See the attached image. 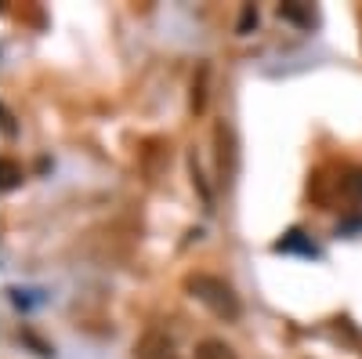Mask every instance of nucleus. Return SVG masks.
<instances>
[{
  "label": "nucleus",
  "instance_id": "f257e3e1",
  "mask_svg": "<svg viewBox=\"0 0 362 359\" xmlns=\"http://www.w3.org/2000/svg\"><path fill=\"white\" fill-rule=\"evenodd\" d=\"M189 290H192L196 302H203L210 312L221 316V319H239V312H243V305H239V294H235L232 283H225L221 276L199 273V276L189 280Z\"/></svg>",
  "mask_w": 362,
  "mask_h": 359
},
{
  "label": "nucleus",
  "instance_id": "f03ea898",
  "mask_svg": "<svg viewBox=\"0 0 362 359\" xmlns=\"http://www.w3.org/2000/svg\"><path fill=\"white\" fill-rule=\"evenodd\" d=\"M279 18H283V22H293L297 29L319 25V11H315L312 4H300V0H286V4H279Z\"/></svg>",
  "mask_w": 362,
  "mask_h": 359
},
{
  "label": "nucleus",
  "instance_id": "7ed1b4c3",
  "mask_svg": "<svg viewBox=\"0 0 362 359\" xmlns=\"http://www.w3.org/2000/svg\"><path fill=\"white\" fill-rule=\"evenodd\" d=\"M276 251L279 254H305V258H319V247L312 244V239L300 232V229H290L279 244H276Z\"/></svg>",
  "mask_w": 362,
  "mask_h": 359
},
{
  "label": "nucleus",
  "instance_id": "20e7f679",
  "mask_svg": "<svg viewBox=\"0 0 362 359\" xmlns=\"http://www.w3.org/2000/svg\"><path fill=\"white\" fill-rule=\"evenodd\" d=\"M196 359H235V352L225 341H203L196 348Z\"/></svg>",
  "mask_w": 362,
  "mask_h": 359
},
{
  "label": "nucleus",
  "instance_id": "39448f33",
  "mask_svg": "<svg viewBox=\"0 0 362 359\" xmlns=\"http://www.w3.org/2000/svg\"><path fill=\"white\" fill-rule=\"evenodd\" d=\"M18 182H22V167H18L15 160L4 156V160H0V189L8 193V189H15Z\"/></svg>",
  "mask_w": 362,
  "mask_h": 359
},
{
  "label": "nucleus",
  "instance_id": "423d86ee",
  "mask_svg": "<svg viewBox=\"0 0 362 359\" xmlns=\"http://www.w3.org/2000/svg\"><path fill=\"white\" fill-rule=\"evenodd\" d=\"M33 294H40V290H22V287H15V290H11V302H15L18 309H33V305L44 302V297H33Z\"/></svg>",
  "mask_w": 362,
  "mask_h": 359
},
{
  "label": "nucleus",
  "instance_id": "0eeeda50",
  "mask_svg": "<svg viewBox=\"0 0 362 359\" xmlns=\"http://www.w3.org/2000/svg\"><path fill=\"white\" fill-rule=\"evenodd\" d=\"M344 193H348L351 200H358V203H362V171H355V174H348V178H344Z\"/></svg>",
  "mask_w": 362,
  "mask_h": 359
},
{
  "label": "nucleus",
  "instance_id": "6e6552de",
  "mask_svg": "<svg viewBox=\"0 0 362 359\" xmlns=\"http://www.w3.org/2000/svg\"><path fill=\"white\" fill-rule=\"evenodd\" d=\"M250 25H257V8H254V4L243 8V18H239V33H250Z\"/></svg>",
  "mask_w": 362,
  "mask_h": 359
},
{
  "label": "nucleus",
  "instance_id": "1a4fd4ad",
  "mask_svg": "<svg viewBox=\"0 0 362 359\" xmlns=\"http://www.w3.org/2000/svg\"><path fill=\"white\" fill-rule=\"evenodd\" d=\"M0 120H4L0 127H4V131L11 135V131H15V124H11V113H8V106H0Z\"/></svg>",
  "mask_w": 362,
  "mask_h": 359
}]
</instances>
